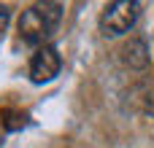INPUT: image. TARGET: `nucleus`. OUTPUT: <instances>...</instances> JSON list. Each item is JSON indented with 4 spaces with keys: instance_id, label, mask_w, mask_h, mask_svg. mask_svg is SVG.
Wrapping results in <instances>:
<instances>
[{
    "instance_id": "obj_1",
    "label": "nucleus",
    "mask_w": 154,
    "mask_h": 148,
    "mask_svg": "<svg viewBox=\"0 0 154 148\" xmlns=\"http://www.w3.org/2000/svg\"><path fill=\"white\" fill-rule=\"evenodd\" d=\"M60 19H62V5L60 3H35L19 19V38L27 46H38L41 49L54 35Z\"/></svg>"
},
{
    "instance_id": "obj_2",
    "label": "nucleus",
    "mask_w": 154,
    "mask_h": 148,
    "mask_svg": "<svg viewBox=\"0 0 154 148\" xmlns=\"http://www.w3.org/2000/svg\"><path fill=\"white\" fill-rule=\"evenodd\" d=\"M138 13H141V3L135 0H116V3H108L100 13V30L106 35H125L135 27L138 22Z\"/></svg>"
},
{
    "instance_id": "obj_3",
    "label": "nucleus",
    "mask_w": 154,
    "mask_h": 148,
    "mask_svg": "<svg viewBox=\"0 0 154 148\" xmlns=\"http://www.w3.org/2000/svg\"><path fill=\"white\" fill-rule=\"evenodd\" d=\"M62 70V57H60V51L54 49V46H41L35 54H32V59H30V81L32 84H46V81H51L57 73Z\"/></svg>"
},
{
    "instance_id": "obj_4",
    "label": "nucleus",
    "mask_w": 154,
    "mask_h": 148,
    "mask_svg": "<svg viewBox=\"0 0 154 148\" xmlns=\"http://www.w3.org/2000/svg\"><path fill=\"white\" fill-rule=\"evenodd\" d=\"M27 124H30L27 113H22V111H3V127L8 132H16V129H22Z\"/></svg>"
},
{
    "instance_id": "obj_5",
    "label": "nucleus",
    "mask_w": 154,
    "mask_h": 148,
    "mask_svg": "<svg viewBox=\"0 0 154 148\" xmlns=\"http://www.w3.org/2000/svg\"><path fill=\"white\" fill-rule=\"evenodd\" d=\"M125 54H127V62H130V65H135V67H143V65H146V46H143L141 40H133V43L125 49Z\"/></svg>"
},
{
    "instance_id": "obj_6",
    "label": "nucleus",
    "mask_w": 154,
    "mask_h": 148,
    "mask_svg": "<svg viewBox=\"0 0 154 148\" xmlns=\"http://www.w3.org/2000/svg\"><path fill=\"white\" fill-rule=\"evenodd\" d=\"M8 19H11V11H8V5H0V35L5 32V27H8Z\"/></svg>"
}]
</instances>
